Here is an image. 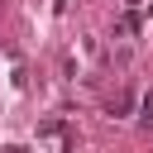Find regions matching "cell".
<instances>
[{
  "instance_id": "cell-1",
  "label": "cell",
  "mask_w": 153,
  "mask_h": 153,
  "mask_svg": "<svg viewBox=\"0 0 153 153\" xmlns=\"http://www.w3.org/2000/svg\"><path fill=\"white\" fill-rule=\"evenodd\" d=\"M105 110H110V115H129V91L110 96V100H105Z\"/></svg>"
}]
</instances>
